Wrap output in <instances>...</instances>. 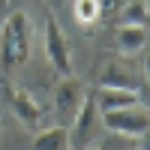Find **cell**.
<instances>
[{
  "mask_svg": "<svg viewBox=\"0 0 150 150\" xmlns=\"http://www.w3.org/2000/svg\"><path fill=\"white\" fill-rule=\"evenodd\" d=\"M144 45H147V27H141V24H120L117 27V51L141 54Z\"/></svg>",
  "mask_w": 150,
  "mask_h": 150,
  "instance_id": "cell-8",
  "label": "cell"
},
{
  "mask_svg": "<svg viewBox=\"0 0 150 150\" xmlns=\"http://www.w3.org/2000/svg\"><path fill=\"white\" fill-rule=\"evenodd\" d=\"M75 18H78V24L90 27V24L99 18V6H96V0H75Z\"/></svg>",
  "mask_w": 150,
  "mask_h": 150,
  "instance_id": "cell-12",
  "label": "cell"
},
{
  "mask_svg": "<svg viewBox=\"0 0 150 150\" xmlns=\"http://www.w3.org/2000/svg\"><path fill=\"white\" fill-rule=\"evenodd\" d=\"M3 93H6V99H9L12 114H15V117L24 123V126H39V123H42V108L36 105V99H33L27 90L6 84V87H3Z\"/></svg>",
  "mask_w": 150,
  "mask_h": 150,
  "instance_id": "cell-7",
  "label": "cell"
},
{
  "mask_svg": "<svg viewBox=\"0 0 150 150\" xmlns=\"http://www.w3.org/2000/svg\"><path fill=\"white\" fill-rule=\"evenodd\" d=\"M117 24H147V3L144 0H126V6L117 12Z\"/></svg>",
  "mask_w": 150,
  "mask_h": 150,
  "instance_id": "cell-11",
  "label": "cell"
},
{
  "mask_svg": "<svg viewBox=\"0 0 150 150\" xmlns=\"http://www.w3.org/2000/svg\"><path fill=\"white\" fill-rule=\"evenodd\" d=\"M42 45H45V57H48V63L54 66V72L60 75H72V54H69V42H66V36L63 30H60V24L54 21V15H48L45 18V36H42Z\"/></svg>",
  "mask_w": 150,
  "mask_h": 150,
  "instance_id": "cell-5",
  "label": "cell"
},
{
  "mask_svg": "<svg viewBox=\"0 0 150 150\" xmlns=\"http://www.w3.org/2000/svg\"><path fill=\"white\" fill-rule=\"evenodd\" d=\"M96 105L102 111H111V108H126V105H135L141 102V93H132V90H114V87H99V93L93 96Z\"/></svg>",
  "mask_w": 150,
  "mask_h": 150,
  "instance_id": "cell-9",
  "label": "cell"
},
{
  "mask_svg": "<svg viewBox=\"0 0 150 150\" xmlns=\"http://www.w3.org/2000/svg\"><path fill=\"white\" fill-rule=\"evenodd\" d=\"M30 48H33V27L27 12L21 9L9 12L0 24V75L18 72L30 60Z\"/></svg>",
  "mask_w": 150,
  "mask_h": 150,
  "instance_id": "cell-1",
  "label": "cell"
},
{
  "mask_svg": "<svg viewBox=\"0 0 150 150\" xmlns=\"http://www.w3.org/2000/svg\"><path fill=\"white\" fill-rule=\"evenodd\" d=\"M87 99L84 84L75 78V75H63L57 84H54V93H51V114H54V126H72V120L78 117V111Z\"/></svg>",
  "mask_w": 150,
  "mask_h": 150,
  "instance_id": "cell-2",
  "label": "cell"
},
{
  "mask_svg": "<svg viewBox=\"0 0 150 150\" xmlns=\"http://www.w3.org/2000/svg\"><path fill=\"white\" fill-rule=\"evenodd\" d=\"M99 15H117V12L126 6V0H96Z\"/></svg>",
  "mask_w": 150,
  "mask_h": 150,
  "instance_id": "cell-13",
  "label": "cell"
},
{
  "mask_svg": "<svg viewBox=\"0 0 150 150\" xmlns=\"http://www.w3.org/2000/svg\"><path fill=\"white\" fill-rule=\"evenodd\" d=\"M102 126L108 132H117V135H129V138H141L150 126V111L144 108V102H135L126 108H111L102 111Z\"/></svg>",
  "mask_w": 150,
  "mask_h": 150,
  "instance_id": "cell-3",
  "label": "cell"
},
{
  "mask_svg": "<svg viewBox=\"0 0 150 150\" xmlns=\"http://www.w3.org/2000/svg\"><path fill=\"white\" fill-rule=\"evenodd\" d=\"M33 150H69V129L66 126L39 129L33 138Z\"/></svg>",
  "mask_w": 150,
  "mask_h": 150,
  "instance_id": "cell-10",
  "label": "cell"
},
{
  "mask_svg": "<svg viewBox=\"0 0 150 150\" xmlns=\"http://www.w3.org/2000/svg\"><path fill=\"white\" fill-rule=\"evenodd\" d=\"M90 150H102V147H90Z\"/></svg>",
  "mask_w": 150,
  "mask_h": 150,
  "instance_id": "cell-14",
  "label": "cell"
},
{
  "mask_svg": "<svg viewBox=\"0 0 150 150\" xmlns=\"http://www.w3.org/2000/svg\"><path fill=\"white\" fill-rule=\"evenodd\" d=\"M99 87H114V90H132V93H141V75L135 72L129 63L123 60H105L102 69H99Z\"/></svg>",
  "mask_w": 150,
  "mask_h": 150,
  "instance_id": "cell-6",
  "label": "cell"
},
{
  "mask_svg": "<svg viewBox=\"0 0 150 150\" xmlns=\"http://www.w3.org/2000/svg\"><path fill=\"white\" fill-rule=\"evenodd\" d=\"M102 132V120H99V105L93 96L84 99L78 117L69 126V150H90L96 147V135Z\"/></svg>",
  "mask_w": 150,
  "mask_h": 150,
  "instance_id": "cell-4",
  "label": "cell"
}]
</instances>
